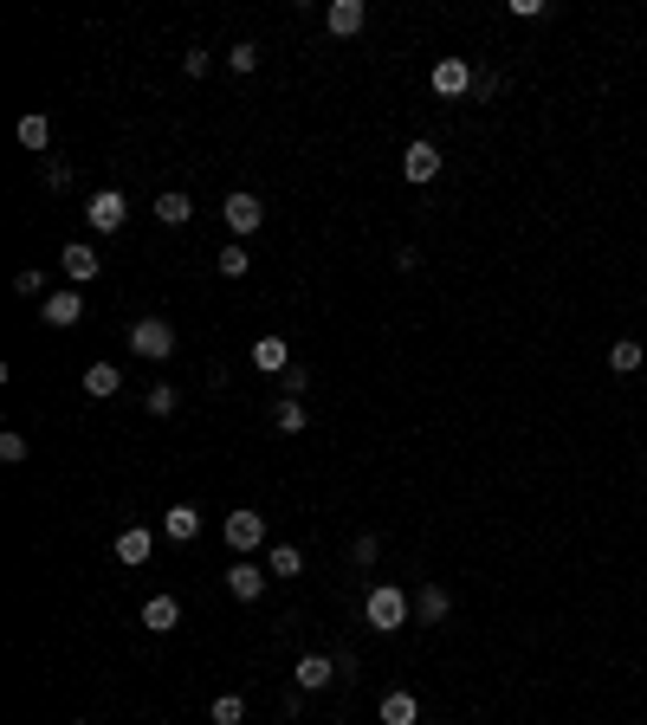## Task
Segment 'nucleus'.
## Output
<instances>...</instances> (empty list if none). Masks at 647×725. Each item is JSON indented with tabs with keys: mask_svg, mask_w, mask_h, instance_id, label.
<instances>
[{
	"mask_svg": "<svg viewBox=\"0 0 647 725\" xmlns=\"http://www.w3.org/2000/svg\"><path fill=\"white\" fill-rule=\"evenodd\" d=\"M85 221H91V234H117V227L130 221V201H123L117 188H98V195L85 201Z\"/></svg>",
	"mask_w": 647,
	"mask_h": 725,
	"instance_id": "nucleus-4",
	"label": "nucleus"
},
{
	"mask_svg": "<svg viewBox=\"0 0 647 725\" xmlns=\"http://www.w3.org/2000/svg\"><path fill=\"white\" fill-rule=\"evenodd\" d=\"M26 454H33V447H26V434H0V460H7V467H20Z\"/></svg>",
	"mask_w": 647,
	"mask_h": 725,
	"instance_id": "nucleus-31",
	"label": "nucleus"
},
{
	"mask_svg": "<svg viewBox=\"0 0 647 725\" xmlns=\"http://www.w3.org/2000/svg\"><path fill=\"white\" fill-rule=\"evenodd\" d=\"M440 175V149L428 143V136H415V143L402 149V182H415V188H428Z\"/></svg>",
	"mask_w": 647,
	"mask_h": 725,
	"instance_id": "nucleus-6",
	"label": "nucleus"
},
{
	"mask_svg": "<svg viewBox=\"0 0 647 725\" xmlns=\"http://www.w3.org/2000/svg\"><path fill=\"white\" fill-rule=\"evenodd\" d=\"M337 680V661L330 654H298V693H324Z\"/></svg>",
	"mask_w": 647,
	"mask_h": 725,
	"instance_id": "nucleus-14",
	"label": "nucleus"
},
{
	"mask_svg": "<svg viewBox=\"0 0 647 725\" xmlns=\"http://www.w3.org/2000/svg\"><path fill=\"white\" fill-rule=\"evenodd\" d=\"M59 266H65V279H72V292H78V285H91L104 272V259H98V246H91V240H72L59 253Z\"/></svg>",
	"mask_w": 647,
	"mask_h": 725,
	"instance_id": "nucleus-7",
	"label": "nucleus"
},
{
	"mask_svg": "<svg viewBox=\"0 0 647 725\" xmlns=\"http://www.w3.org/2000/svg\"><path fill=\"white\" fill-rule=\"evenodd\" d=\"M162 538L169 544H195L201 538V505H169V512H162Z\"/></svg>",
	"mask_w": 647,
	"mask_h": 725,
	"instance_id": "nucleus-11",
	"label": "nucleus"
},
{
	"mask_svg": "<svg viewBox=\"0 0 647 725\" xmlns=\"http://www.w3.org/2000/svg\"><path fill=\"white\" fill-rule=\"evenodd\" d=\"M376 551H382V544H376V531H363V538L350 544V564H356V570H369V564H376Z\"/></svg>",
	"mask_w": 647,
	"mask_h": 725,
	"instance_id": "nucleus-29",
	"label": "nucleus"
},
{
	"mask_svg": "<svg viewBox=\"0 0 647 725\" xmlns=\"http://www.w3.org/2000/svg\"><path fill=\"white\" fill-rule=\"evenodd\" d=\"M175 408H182V395H175L169 382H156V389H149V415H175Z\"/></svg>",
	"mask_w": 647,
	"mask_h": 725,
	"instance_id": "nucleus-28",
	"label": "nucleus"
},
{
	"mask_svg": "<svg viewBox=\"0 0 647 725\" xmlns=\"http://www.w3.org/2000/svg\"><path fill=\"white\" fill-rule=\"evenodd\" d=\"M447 590H440V583H421L415 590V622H447Z\"/></svg>",
	"mask_w": 647,
	"mask_h": 725,
	"instance_id": "nucleus-20",
	"label": "nucleus"
},
{
	"mask_svg": "<svg viewBox=\"0 0 647 725\" xmlns=\"http://www.w3.org/2000/svg\"><path fill=\"white\" fill-rule=\"evenodd\" d=\"M214 266H220V279H246V266H253V253H246V240L220 246V253H214Z\"/></svg>",
	"mask_w": 647,
	"mask_h": 725,
	"instance_id": "nucleus-22",
	"label": "nucleus"
},
{
	"mask_svg": "<svg viewBox=\"0 0 647 725\" xmlns=\"http://www.w3.org/2000/svg\"><path fill=\"white\" fill-rule=\"evenodd\" d=\"M246 719V700H240V693H220V700H214V725H240Z\"/></svg>",
	"mask_w": 647,
	"mask_h": 725,
	"instance_id": "nucleus-26",
	"label": "nucleus"
},
{
	"mask_svg": "<svg viewBox=\"0 0 647 725\" xmlns=\"http://www.w3.org/2000/svg\"><path fill=\"white\" fill-rule=\"evenodd\" d=\"M324 26L337 39H356L369 26V7H363V0H330V7H324Z\"/></svg>",
	"mask_w": 647,
	"mask_h": 725,
	"instance_id": "nucleus-10",
	"label": "nucleus"
},
{
	"mask_svg": "<svg viewBox=\"0 0 647 725\" xmlns=\"http://www.w3.org/2000/svg\"><path fill=\"white\" fill-rule=\"evenodd\" d=\"M117 389H123V369H117V363H91V369H85V395H98V402H110Z\"/></svg>",
	"mask_w": 647,
	"mask_h": 725,
	"instance_id": "nucleus-21",
	"label": "nucleus"
},
{
	"mask_svg": "<svg viewBox=\"0 0 647 725\" xmlns=\"http://www.w3.org/2000/svg\"><path fill=\"white\" fill-rule=\"evenodd\" d=\"M156 221L162 227H188L195 221V201H188L182 188H169V195H156Z\"/></svg>",
	"mask_w": 647,
	"mask_h": 725,
	"instance_id": "nucleus-19",
	"label": "nucleus"
},
{
	"mask_svg": "<svg viewBox=\"0 0 647 725\" xmlns=\"http://www.w3.org/2000/svg\"><path fill=\"white\" fill-rule=\"evenodd\" d=\"M175 622H182V603H175V596H149L143 603V628L149 635H169Z\"/></svg>",
	"mask_w": 647,
	"mask_h": 725,
	"instance_id": "nucleus-16",
	"label": "nucleus"
},
{
	"mask_svg": "<svg viewBox=\"0 0 647 725\" xmlns=\"http://www.w3.org/2000/svg\"><path fill=\"white\" fill-rule=\"evenodd\" d=\"M72 725H91V719H72Z\"/></svg>",
	"mask_w": 647,
	"mask_h": 725,
	"instance_id": "nucleus-35",
	"label": "nucleus"
},
{
	"mask_svg": "<svg viewBox=\"0 0 647 725\" xmlns=\"http://www.w3.org/2000/svg\"><path fill=\"white\" fill-rule=\"evenodd\" d=\"M266 570H272V577H285V583H298V577H305V551H298V544H272Z\"/></svg>",
	"mask_w": 647,
	"mask_h": 725,
	"instance_id": "nucleus-18",
	"label": "nucleus"
},
{
	"mask_svg": "<svg viewBox=\"0 0 647 725\" xmlns=\"http://www.w3.org/2000/svg\"><path fill=\"white\" fill-rule=\"evenodd\" d=\"M253 369H266V376H285V369H292V350H285V337H259V344H253Z\"/></svg>",
	"mask_w": 647,
	"mask_h": 725,
	"instance_id": "nucleus-17",
	"label": "nucleus"
},
{
	"mask_svg": "<svg viewBox=\"0 0 647 725\" xmlns=\"http://www.w3.org/2000/svg\"><path fill=\"white\" fill-rule=\"evenodd\" d=\"M305 402H292V395H285V402L279 408H272V428H279V434H305Z\"/></svg>",
	"mask_w": 647,
	"mask_h": 725,
	"instance_id": "nucleus-24",
	"label": "nucleus"
},
{
	"mask_svg": "<svg viewBox=\"0 0 647 725\" xmlns=\"http://www.w3.org/2000/svg\"><path fill=\"white\" fill-rule=\"evenodd\" d=\"M149 551H156V531H149V525H123L117 531V564H149Z\"/></svg>",
	"mask_w": 647,
	"mask_h": 725,
	"instance_id": "nucleus-12",
	"label": "nucleus"
},
{
	"mask_svg": "<svg viewBox=\"0 0 647 725\" xmlns=\"http://www.w3.org/2000/svg\"><path fill=\"white\" fill-rule=\"evenodd\" d=\"M428 85H434V98H466V91H473V65L466 59H440L428 72Z\"/></svg>",
	"mask_w": 647,
	"mask_h": 725,
	"instance_id": "nucleus-9",
	"label": "nucleus"
},
{
	"mask_svg": "<svg viewBox=\"0 0 647 725\" xmlns=\"http://www.w3.org/2000/svg\"><path fill=\"white\" fill-rule=\"evenodd\" d=\"M13 292H20V298H46V272H20V279H13Z\"/></svg>",
	"mask_w": 647,
	"mask_h": 725,
	"instance_id": "nucleus-33",
	"label": "nucleus"
},
{
	"mask_svg": "<svg viewBox=\"0 0 647 725\" xmlns=\"http://www.w3.org/2000/svg\"><path fill=\"white\" fill-rule=\"evenodd\" d=\"M609 369H615V376H635V369H641V344H635V337L609 344Z\"/></svg>",
	"mask_w": 647,
	"mask_h": 725,
	"instance_id": "nucleus-25",
	"label": "nucleus"
},
{
	"mask_svg": "<svg viewBox=\"0 0 647 725\" xmlns=\"http://www.w3.org/2000/svg\"><path fill=\"white\" fill-rule=\"evenodd\" d=\"M305 382H311V369H305V363H292V369H285V376H279V389H285V395H292V402H298V395H305Z\"/></svg>",
	"mask_w": 647,
	"mask_h": 725,
	"instance_id": "nucleus-32",
	"label": "nucleus"
},
{
	"mask_svg": "<svg viewBox=\"0 0 647 725\" xmlns=\"http://www.w3.org/2000/svg\"><path fill=\"white\" fill-rule=\"evenodd\" d=\"M363 622L376 628V635H395L402 622H415V596H402L395 583H376V590L363 596Z\"/></svg>",
	"mask_w": 647,
	"mask_h": 725,
	"instance_id": "nucleus-1",
	"label": "nucleus"
},
{
	"mask_svg": "<svg viewBox=\"0 0 647 725\" xmlns=\"http://www.w3.org/2000/svg\"><path fill=\"white\" fill-rule=\"evenodd\" d=\"M39 318H46L52 331H72V324L85 318V298H78V292H52L46 305H39Z\"/></svg>",
	"mask_w": 647,
	"mask_h": 725,
	"instance_id": "nucleus-13",
	"label": "nucleus"
},
{
	"mask_svg": "<svg viewBox=\"0 0 647 725\" xmlns=\"http://www.w3.org/2000/svg\"><path fill=\"white\" fill-rule=\"evenodd\" d=\"M266 583H272V570L253 564V557H240V564L227 570V590L240 596V603H259V596H266Z\"/></svg>",
	"mask_w": 647,
	"mask_h": 725,
	"instance_id": "nucleus-8",
	"label": "nucleus"
},
{
	"mask_svg": "<svg viewBox=\"0 0 647 725\" xmlns=\"http://www.w3.org/2000/svg\"><path fill=\"white\" fill-rule=\"evenodd\" d=\"M227 65H233V72H253V65H259V46H253V39H240V46H227Z\"/></svg>",
	"mask_w": 647,
	"mask_h": 725,
	"instance_id": "nucleus-27",
	"label": "nucleus"
},
{
	"mask_svg": "<svg viewBox=\"0 0 647 725\" xmlns=\"http://www.w3.org/2000/svg\"><path fill=\"white\" fill-rule=\"evenodd\" d=\"M499 85H505V78L492 72V65H486V72H473V98H479V104H492V98H499Z\"/></svg>",
	"mask_w": 647,
	"mask_h": 725,
	"instance_id": "nucleus-30",
	"label": "nucleus"
},
{
	"mask_svg": "<svg viewBox=\"0 0 647 725\" xmlns=\"http://www.w3.org/2000/svg\"><path fill=\"white\" fill-rule=\"evenodd\" d=\"M382 725H421V700H415L408 687L382 693Z\"/></svg>",
	"mask_w": 647,
	"mask_h": 725,
	"instance_id": "nucleus-15",
	"label": "nucleus"
},
{
	"mask_svg": "<svg viewBox=\"0 0 647 725\" xmlns=\"http://www.w3.org/2000/svg\"><path fill=\"white\" fill-rule=\"evenodd\" d=\"M20 143L33 149V156H46V143H52V123H46V111H33V117H20Z\"/></svg>",
	"mask_w": 647,
	"mask_h": 725,
	"instance_id": "nucleus-23",
	"label": "nucleus"
},
{
	"mask_svg": "<svg viewBox=\"0 0 647 725\" xmlns=\"http://www.w3.org/2000/svg\"><path fill=\"white\" fill-rule=\"evenodd\" d=\"M220 538L233 544L240 557H253L259 544H266V518L253 512V505H240V512H227V525H220Z\"/></svg>",
	"mask_w": 647,
	"mask_h": 725,
	"instance_id": "nucleus-3",
	"label": "nucleus"
},
{
	"mask_svg": "<svg viewBox=\"0 0 647 725\" xmlns=\"http://www.w3.org/2000/svg\"><path fill=\"white\" fill-rule=\"evenodd\" d=\"M220 214H227L233 240H246V234H259V221H266V201H259V195H246V188H240V195H227V201H220Z\"/></svg>",
	"mask_w": 647,
	"mask_h": 725,
	"instance_id": "nucleus-5",
	"label": "nucleus"
},
{
	"mask_svg": "<svg viewBox=\"0 0 647 725\" xmlns=\"http://www.w3.org/2000/svg\"><path fill=\"white\" fill-rule=\"evenodd\" d=\"M208 65H214V59H208V52H201V46H188V52H182V72H188V78H201V72H208Z\"/></svg>",
	"mask_w": 647,
	"mask_h": 725,
	"instance_id": "nucleus-34",
	"label": "nucleus"
},
{
	"mask_svg": "<svg viewBox=\"0 0 647 725\" xmlns=\"http://www.w3.org/2000/svg\"><path fill=\"white\" fill-rule=\"evenodd\" d=\"M130 350H136V357H149V363H162L175 350V324L169 318H136L130 324Z\"/></svg>",
	"mask_w": 647,
	"mask_h": 725,
	"instance_id": "nucleus-2",
	"label": "nucleus"
}]
</instances>
